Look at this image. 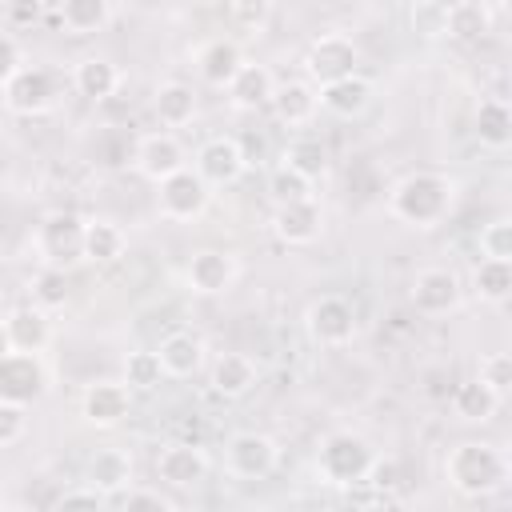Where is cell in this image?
Instances as JSON below:
<instances>
[{"mask_svg":"<svg viewBox=\"0 0 512 512\" xmlns=\"http://www.w3.org/2000/svg\"><path fill=\"white\" fill-rule=\"evenodd\" d=\"M448 208H452V180L440 172H412L388 196V212L412 228L440 224L448 216Z\"/></svg>","mask_w":512,"mask_h":512,"instance_id":"1","label":"cell"},{"mask_svg":"<svg viewBox=\"0 0 512 512\" xmlns=\"http://www.w3.org/2000/svg\"><path fill=\"white\" fill-rule=\"evenodd\" d=\"M508 476V460L496 444L484 440H464L444 456V480L460 492V496H488L504 484Z\"/></svg>","mask_w":512,"mask_h":512,"instance_id":"2","label":"cell"},{"mask_svg":"<svg viewBox=\"0 0 512 512\" xmlns=\"http://www.w3.org/2000/svg\"><path fill=\"white\" fill-rule=\"evenodd\" d=\"M372 460H376V452L364 436L332 432V436H324V444L316 452V472L336 488H356V484H364Z\"/></svg>","mask_w":512,"mask_h":512,"instance_id":"3","label":"cell"},{"mask_svg":"<svg viewBox=\"0 0 512 512\" xmlns=\"http://www.w3.org/2000/svg\"><path fill=\"white\" fill-rule=\"evenodd\" d=\"M36 252L44 264L68 268L72 260H84V220L76 212H52L44 216L36 232Z\"/></svg>","mask_w":512,"mask_h":512,"instance_id":"4","label":"cell"},{"mask_svg":"<svg viewBox=\"0 0 512 512\" xmlns=\"http://www.w3.org/2000/svg\"><path fill=\"white\" fill-rule=\"evenodd\" d=\"M160 192V212L168 216V220H196L204 208H208V184L200 180V172L196 168H180V172H172L168 180H160L156 184Z\"/></svg>","mask_w":512,"mask_h":512,"instance_id":"5","label":"cell"},{"mask_svg":"<svg viewBox=\"0 0 512 512\" xmlns=\"http://www.w3.org/2000/svg\"><path fill=\"white\" fill-rule=\"evenodd\" d=\"M360 64V52L352 44V36H340V32H328L320 40H312L308 56H304V68L316 84H332L340 76H352Z\"/></svg>","mask_w":512,"mask_h":512,"instance_id":"6","label":"cell"},{"mask_svg":"<svg viewBox=\"0 0 512 512\" xmlns=\"http://www.w3.org/2000/svg\"><path fill=\"white\" fill-rule=\"evenodd\" d=\"M308 336L324 348H344L356 336V308L344 296H320L308 308Z\"/></svg>","mask_w":512,"mask_h":512,"instance_id":"7","label":"cell"},{"mask_svg":"<svg viewBox=\"0 0 512 512\" xmlns=\"http://www.w3.org/2000/svg\"><path fill=\"white\" fill-rule=\"evenodd\" d=\"M224 464L236 480H264L276 468V444L264 432H236L224 448Z\"/></svg>","mask_w":512,"mask_h":512,"instance_id":"8","label":"cell"},{"mask_svg":"<svg viewBox=\"0 0 512 512\" xmlns=\"http://www.w3.org/2000/svg\"><path fill=\"white\" fill-rule=\"evenodd\" d=\"M44 364L36 352H8L0 356V396L16 400V404H32L36 396H44Z\"/></svg>","mask_w":512,"mask_h":512,"instance_id":"9","label":"cell"},{"mask_svg":"<svg viewBox=\"0 0 512 512\" xmlns=\"http://www.w3.org/2000/svg\"><path fill=\"white\" fill-rule=\"evenodd\" d=\"M132 164H136V172H140L144 180L160 184V180H168L172 172H180L188 160H184V148H180V140H176L172 132H148V136L136 140Z\"/></svg>","mask_w":512,"mask_h":512,"instance_id":"10","label":"cell"},{"mask_svg":"<svg viewBox=\"0 0 512 512\" xmlns=\"http://www.w3.org/2000/svg\"><path fill=\"white\" fill-rule=\"evenodd\" d=\"M128 408H132V388L120 384V380H96L80 396V416L92 428H116V424H124Z\"/></svg>","mask_w":512,"mask_h":512,"instance_id":"11","label":"cell"},{"mask_svg":"<svg viewBox=\"0 0 512 512\" xmlns=\"http://www.w3.org/2000/svg\"><path fill=\"white\" fill-rule=\"evenodd\" d=\"M408 300L424 316H444L460 304V280L448 268H424V272H416V280L408 288Z\"/></svg>","mask_w":512,"mask_h":512,"instance_id":"12","label":"cell"},{"mask_svg":"<svg viewBox=\"0 0 512 512\" xmlns=\"http://www.w3.org/2000/svg\"><path fill=\"white\" fill-rule=\"evenodd\" d=\"M4 104H8V112H16V116H36V112H44V108L52 104V76H48L44 68L20 64V68L4 80Z\"/></svg>","mask_w":512,"mask_h":512,"instance_id":"13","label":"cell"},{"mask_svg":"<svg viewBox=\"0 0 512 512\" xmlns=\"http://www.w3.org/2000/svg\"><path fill=\"white\" fill-rule=\"evenodd\" d=\"M244 168H248V160H244L236 136H212V140H204L200 152H196V172H200V180H204L208 188H212V184H232V180H240Z\"/></svg>","mask_w":512,"mask_h":512,"instance_id":"14","label":"cell"},{"mask_svg":"<svg viewBox=\"0 0 512 512\" xmlns=\"http://www.w3.org/2000/svg\"><path fill=\"white\" fill-rule=\"evenodd\" d=\"M156 476L168 488H196L208 476V456L196 444H168L156 456Z\"/></svg>","mask_w":512,"mask_h":512,"instance_id":"15","label":"cell"},{"mask_svg":"<svg viewBox=\"0 0 512 512\" xmlns=\"http://www.w3.org/2000/svg\"><path fill=\"white\" fill-rule=\"evenodd\" d=\"M232 276H236V264H232V256L220 252V248H200V252H192V260H188V268H184L188 288L200 292V296L224 292V288L232 284Z\"/></svg>","mask_w":512,"mask_h":512,"instance_id":"16","label":"cell"},{"mask_svg":"<svg viewBox=\"0 0 512 512\" xmlns=\"http://www.w3.org/2000/svg\"><path fill=\"white\" fill-rule=\"evenodd\" d=\"M320 224H324V216H320L316 196H312V200H296V204H276L272 228H276V236H280L284 244H292V248L312 244V240L320 236Z\"/></svg>","mask_w":512,"mask_h":512,"instance_id":"17","label":"cell"},{"mask_svg":"<svg viewBox=\"0 0 512 512\" xmlns=\"http://www.w3.org/2000/svg\"><path fill=\"white\" fill-rule=\"evenodd\" d=\"M268 104L276 108L280 124L304 128V124H312V116H316V108H320V92H316L308 80H288V84H280V88L272 92Z\"/></svg>","mask_w":512,"mask_h":512,"instance_id":"18","label":"cell"},{"mask_svg":"<svg viewBox=\"0 0 512 512\" xmlns=\"http://www.w3.org/2000/svg\"><path fill=\"white\" fill-rule=\"evenodd\" d=\"M240 64H244V56H240L236 40H224V36L208 40V44L196 52V72H200V80L212 84V88H228V80L236 76Z\"/></svg>","mask_w":512,"mask_h":512,"instance_id":"19","label":"cell"},{"mask_svg":"<svg viewBox=\"0 0 512 512\" xmlns=\"http://www.w3.org/2000/svg\"><path fill=\"white\" fill-rule=\"evenodd\" d=\"M272 92H276V80H272V72L264 64H240L236 76L228 80V96H232V104L240 112L264 108L272 100Z\"/></svg>","mask_w":512,"mask_h":512,"instance_id":"20","label":"cell"},{"mask_svg":"<svg viewBox=\"0 0 512 512\" xmlns=\"http://www.w3.org/2000/svg\"><path fill=\"white\" fill-rule=\"evenodd\" d=\"M320 92V104L332 112V116H344V120H352V116H360L364 108H368V100H372V84L364 80V76H340V80H332V84H320L316 88Z\"/></svg>","mask_w":512,"mask_h":512,"instance_id":"21","label":"cell"},{"mask_svg":"<svg viewBox=\"0 0 512 512\" xmlns=\"http://www.w3.org/2000/svg\"><path fill=\"white\" fill-rule=\"evenodd\" d=\"M84 480H88L96 492H104V496L124 492V488L132 484V460H128V452H120V448H100V452L88 460Z\"/></svg>","mask_w":512,"mask_h":512,"instance_id":"22","label":"cell"},{"mask_svg":"<svg viewBox=\"0 0 512 512\" xmlns=\"http://www.w3.org/2000/svg\"><path fill=\"white\" fill-rule=\"evenodd\" d=\"M8 340H12V348L16 352H44V344H48V336H52V328H48V312L40 308V304H24V308H16L8 320Z\"/></svg>","mask_w":512,"mask_h":512,"instance_id":"23","label":"cell"},{"mask_svg":"<svg viewBox=\"0 0 512 512\" xmlns=\"http://www.w3.org/2000/svg\"><path fill=\"white\" fill-rule=\"evenodd\" d=\"M156 356H160L164 376L184 380V376H192V372L200 368V360H204V344H200V336H192V332H172V336L160 340Z\"/></svg>","mask_w":512,"mask_h":512,"instance_id":"24","label":"cell"},{"mask_svg":"<svg viewBox=\"0 0 512 512\" xmlns=\"http://www.w3.org/2000/svg\"><path fill=\"white\" fill-rule=\"evenodd\" d=\"M256 384V364L244 356V352H220L216 364H212V388L228 400L244 396L248 388Z\"/></svg>","mask_w":512,"mask_h":512,"instance_id":"25","label":"cell"},{"mask_svg":"<svg viewBox=\"0 0 512 512\" xmlns=\"http://www.w3.org/2000/svg\"><path fill=\"white\" fill-rule=\"evenodd\" d=\"M496 408H500V396H496L480 376L456 384V392H452V412H456L460 420H468V424H484V420H492Z\"/></svg>","mask_w":512,"mask_h":512,"instance_id":"26","label":"cell"},{"mask_svg":"<svg viewBox=\"0 0 512 512\" xmlns=\"http://www.w3.org/2000/svg\"><path fill=\"white\" fill-rule=\"evenodd\" d=\"M152 108H156V120H160L164 128H184V124H192V116H196V92H192L188 84H180V80L160 84Z\"/></svg>","mask_w":512,"mask_h":512,"instance_id":"27","label":"cell"},{"mask_svg":"<svg viewBox=\"0 0 512 512\" xmlns=\"http://www.w3.org/2000/svg\"><path fill=\"white\" fill-rule=\"evenodd\" d=\"M76 92L88 96V100H108L116 88H120V68L104 56H88L76 64Z\"/></svg>","mask_w":512,"mask_h":512,"instance_id":"28","label":"cell"},{"mask_svg":"<svg viewBox=\"0 0 512 512\" xmlns=\"http://www.w3.org/2000/svg\"><path fill=\"white\" fill-rule=\"evenodd\" d=\"M476 140L492 152L512 144V108L504 100H480L476 108Z\"/></svg>","mask_w":512,"mask_h":512,"instance_id":"29","label":"cell"},{"mask_svg":"<svg viewBox=\"0 0 512 512\" xmlns=\"http://www.w3.org/2000/svg\"><path fill=\"white\" fill-rule=\"evenodd\" d=\"M472 288L484 304H504L512 296V260H492L484 256L472 268Z\"/></svg>","mask_w":512,"mask_h":512,"instance_id":"30","label":"cell"},{"mask_svg":"<svg viewBox=\"0 0 512 512\" xmlns=\"http://www.w3.org/2000/svg\"><path fill=\"white\" fill-rule=\"evenodd\" d=\"M444 28H448L452 40L472 44V40L488 36L492 20H488V8H484V4H476V0H456V4L444 12Z\"/></svg>","mask_w":512,"mask_h":512,"instance_id":"31","label":"cell"},{"mask_svg":"<svg viewBox=\"0 0 512 512\" xmlns=\"http://www.w3.org/2000/svg\"><path fill=\"white\" fill-rule=\"evenodd\" d=\"M124 256V232L108 220H84V260L112 264Z\"/></svg>","mask_w":512,"mask_h":512,"instance_id":"32","label":"cell"},{"mask_svg":"<svg viewBox=\"0 0 512 512\" xmlns=\"http://www.w3.org/2000/svg\"><path fill=\"white\" fill-rule=\"evenodd\" d=\"M60 24L72 36H92L108 24V0H60Z\"/></svg>","mask_w":512,"mask_h":512,"instance_id":"33","label":"cell"},{"mask_svg":"<svg viewBox=\"0 0 512 512\" xmlns=\"http://www.w3.org/2000/svg\"><path fill=\"white\" fill-rule=\"evenodd\" d=\"M284 164L296 168V172L308 176V180H320L324 168H328V148H324L320 136H296V140L284 148Z\"/></svg>","mask_w":512,"mask_h":512,"instance_id":"34","label":"cell"},{"mask_svg":"<svg viewBox=\"0 0 512 512\" xmlns=\"http://www.w3.org/2000/svg\"><path fill=\"white\" fill-rule=\"evenodd\" d=\"M68 296H72L68 272L56 268V264H44V268L36 272V280H32V304H40L44 312H52V308H64Z\"/></svg>","mask_w":512,"mask_h":512,"instance_id":"35","label":"cell"},{"mask_svg":"<svg viewBox=\"0 0 512 512\" xmlns=\"http://www.w3.org/2000/svg\"><path fill=\"white\" fill-rule=\"evenodd\" d=\"M268 196L272 204H296V200H312V180L300 176L296 168L280 164L272 176H268Z\"/></svg>","mask_w":512,"mask_h":512,"instance_id":"36","label":"cell"},{"mask_svg":"<svg viewBox=\"0 0 512 512\" xmlns=\"http://www.w3.org/2000/svg\"><path fill=\"white\" fill-rule=\"evenodd\" d=\"M160 380H164V368H160L156 352H128V360H124V384L128 388H156Z\"/></svg>","mask_w":512,"mask_h":512,"instance_id":"37","label":"cell"},{"mask_svg":"<svg viewBox=\"0 0 512 512\" xmlns=\"http://www.w3.org/2000/svg\"><path fill=\"white\" fill-rule=\"evenodd\" d=\"M480 380L504 400L508 388H512V356H508V352H488V356L480 360Z\"/></svg>","mask_w":512,"mask_h":512,"instance_id":"38","label":"cell"},{"mask_svg":"<svg viewBox=\"0 0 512 512\" xmlns=\"http://www.w3.org/2000/svg\"><path fill=\"white\" fill-rule=\"evenodd\" d=\"M108 504H116V508H124V512H168V508H172L168 496H160V492H152V488H132V484H128L124 496H108Z\"/></svg>","mask_w":512,"mask_h":512,"instance_id":"39","label":"cell"},{"mask_svg":"<svg viewBox=\"0 0 512 512\" xmlns=\"http://www.w3.org/2000/svg\"><path fill=\"white\" fill-rule=\"evenodd\" d=\"M480 252L492 260H512V224L508 220H492L480 228Z\"/></svg>","mask_w":512,"mask_h":512,"instance_id":"40","label":"cell"},{"mask_svg":"<svg viewBox=\"0 0 512 512\" xmlns=\"http://www.w3.org/2000/svg\"><path fill=\"white\" fill-rule=\"evenodd\" d=\"M28 428V404H16V400H4L0 396V448L16 444Z\"/></svg>","mask_w":512,"mask_h":512,"instance_id":"41","label":"cell"},{"mask_svg":"<svg viewBox=\"0 0 512 512\" xmlns=\"http://www.w3.org/2000/svg\"><path fill=\"white\" fill-rule=\"evenodd\" d=\"M232 16H236L240 28L260 32V28L268 24V0H236V4H232Z\"/></svg>","mask_w":512,"mask_h":512,"instance_id":"42","label":"cell"},{"mask_svg":"<svg viewBox=\"0 0 512 512\" xmlns=\"http://www.w3.org/2000/svg\"><path fill=\"white\" fill-rule=\"evenodd\" d=\"M56 504H60V508H100V504H108V496L96 492V488L84 480V488H68V492H60Z\"/></svg>","mask_w":512,"mask_h":512,"instance_id":"43","label":"cell"},{"mask_svg":"<svg viewBox=\"0 0 512 512\" xmlns=\"http://www.w3.org/2000/svg\"><path fill=\"white\" fill-rule=\"evenodd\" d=\"M36 16H40V0H8L4 4V20L12 28H28Z\"/></svg>","mask_w":512,"mask_h":512,"instance_id":"44","label":"cell"},{"mask_svg":"<svg viewBox=\"0 0 512 512\" xmlns=\"http://www.w3.org/2000/svg\"><path fill=\"white\" fill-rule=\"evenodd\" d=\"M16 68H20V48H16V40H12L8 32H0V88H4V80H8Z\"/></svg>","mask_w":512,"mask_h":512,"instance_id":"45","label":"cell"},{"mask_svg":"<svg viewBox=\"0 0 512 512\" xmlns=\"http://www.w3.org/2000/svg\"><path fill=\"white\" fill-rule=\"evenodd\" d=\"M12 352V340H8V324L0 320V356H8Z\"/></svg>","mask_w":512,"mask_h":512,"instance_id":"46","label":"cell"},{"mask_svg":"<svg viewBox=\"0 0 512 512\" xmlns=\"http://www.w3.org/2000/svg\"><path fill=\"white\" fill-rule=\"evenodd\" d=\"M144 4H164V0H144Z\"/></svg>","mask_w":512,"mask_h":512,"instance_id":"47","label":"cell"}]
</instances>
